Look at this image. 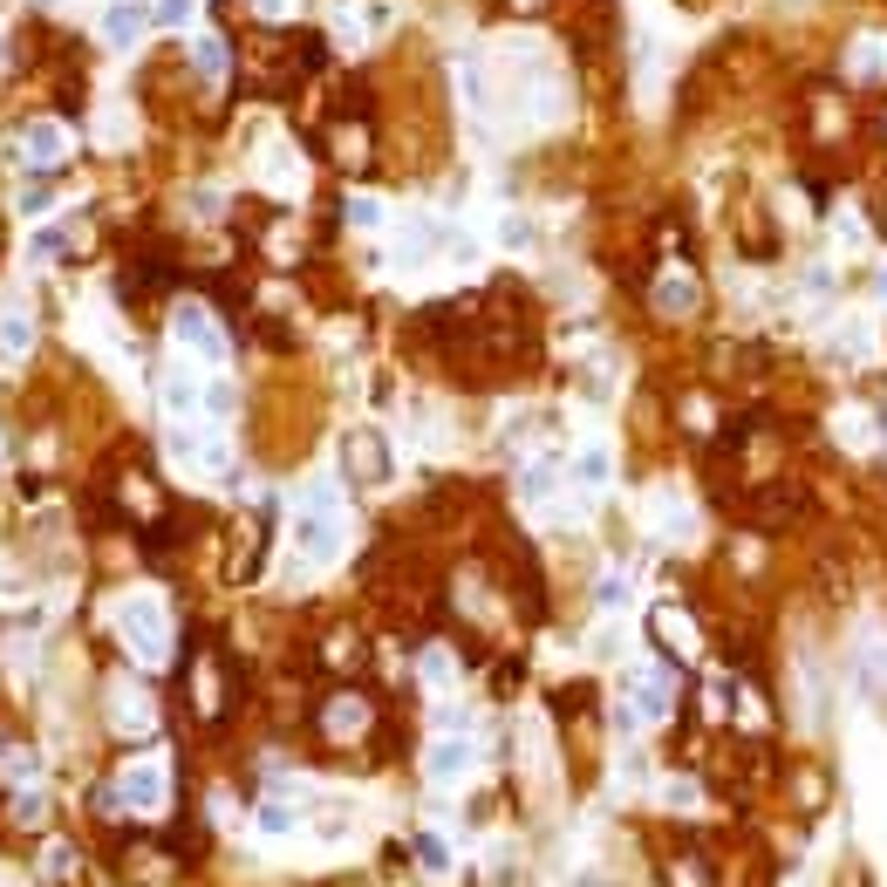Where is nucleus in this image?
Returning a JSON list of instances; mask_svg holds the SVG:
<instances>
[{"instance_id": "obj_1", "label": "nucleus", "mask_w": 887, "mask_h": 887, "mask_svg": "<svg viewBox=\"0 0 887 887\" xmlns=\"http://www.w3.org/2000/svg\"><path fill=\"white\" fill-rule=\"evenodd\" d=\"M348 526L342 512H335V485H308V499H301V519H294V546H301V560L308 567H328L335 553H342Z\"/></svg>"}, {"instance_id": "obj_2", "label": "nucleus", "mask_w": 887, "mask_h": 887, "mask_svg": "<svg viewBox=\"0 0 887 887\" xmlns=\"http://www.w3.org/2000/svg\"><path fill=\"white\" fill-rule=\"evenodd\" d=\"M116 635L130 642V656L151 662V669L171 656V621H164V601L157 594H123L116 601Z\"/></svg>"}, {"instance_id": "obj_3", "label": "nucleus", "mask_w": 887, "mask_h": 887, "mask_svg": "<svg viewBox=\"0 0 887 887\" xmlns=\"http://www.w3.org/2000/svg\"><path fill=\"white\" fill-rule=\"evenodd\" d=\"M171 335H178V348H192L198 362H226V335H219V321L198 308V301H185V308L171 314Z\"/></svg>"}, {"instance_id": "obj_4", "label": "nucleus", "mask_w": 887, "mask_h": 887, "mask_svg": "<svg viewBox=\"0 0 887 887\" xmlns=\"http://www.w3.org/2000/svg\"><path fill=\"white\" fill-rule=\"evenodd\" d=\"M123 806L130 812H164V792H171V778H164V758H137L130 772H123Z\"/></svg>"}, {"instance_id": "obj_5", "label": "nucleus", "mask_w": 887, "mask_h": 887, "mask_svg": "<svg viewBox=\"0 0 887 887\" xmlns=\"http://www.w3.org/2000/svg\"><path fill=\"white\" fill-rule=\"evenodd\" d=\"M342 464H348V478H362V485H383V478H389V444L376 437V430H348Z\"/></svg>"}, {"instance_id": "obj_6", "label": "nucleus", "mask_w": 887, "mask_h": 887, "mask_svg": "<svg viewBox=\"0 0 887 887\" xmlns=\"http://www.w3.org/2000/svg\"><path fill=\"white\" fill-rule=\"evenodd\" d=\"M799 512H806V492H799V485H765V492L751 499V526L778 533V526H792Z\"/></svg>"}, {"instance_id": "obj_7", "label": "nucleus", "mask_w": 887, "mask_h": 887, "mask_svg": "<svg viewBox=\"0 0 887 887\" xmlns=\"http://www.w3.org/2000/svg\"><path fill=\"white\" fill-rule=\"evenodd\" d=\"M62 157H69V130H62L55 116H41V123L21 130V164H41V171H48V164H62Z\"/></svg>"}, {"instance_id": "obj_8", "label": "nucleus", "mask_w": 887, "mask_h": 887, "mask_svg": "<svg viewBox=\"0 0 887 887\" xmlns=\"http://www.w3.org/2000/svg\"><path fill=\"white\" fill-rule=\"evenodd\" d=\"M28 348H35V314L21 308V301H7L0 308V369H14Z\"/></svg>"}, {"instance_id": "obj_9", "label": "nucleus", "mask_w": 887, "mask_h": 887, "mask_svg": "<svg viewBox=\"0 0 887 887\" xmlns=\"http://www.w3.org/2000/svg\"><path fill=\"white\" fill-rule=\"evenodd\" d=\"M144 28H151V14H144L137 0H116V7H103V41H110V48H137V41H144Z\"/></svg>"}, {"instance_id": "obj_10", "label": "nucleus", "mask_w": 887, "mask_h": 887, "mask_svg": "<svg viewBox=\"0 0 887 887\" xmlns=\"http://www.w3.org/2000/svg\"><path fill=\"white\" fill-rule=\"evenodd\" d=\"M424 772L437 778V785L464 778V772H471V744H464V737H437V744H430V758H424Z\"/></svg>"}, {"instance_id": "obj_11", "label": "nucleus", "mask_w": 887, "mask_h": 887, "mask_svg": "<svg viewBox=\"0 0 887 887\" xmlns=\"http://www.w3.org/2000/svg\"><path fill=\"white\" fill-rule=\"evenodd\" d=\"M656 308L662 314H696V280H690V273H662V280H656Z\"/></svg>"}, {"instance_id": "obj_12", "label": "nucleus", "mask_w": 887, "mask_h": 887, "mask_svg": "<svg viewBox=\"0 0 887 887\" xmlns=\"http://www.w3.org/2000/svg\"><path fill=\"white\" fill-rule=\"evenodd\" d=\"M260 178H267L273 192H301V157H294V151H280V144H273V151L260 157Z\"/></svg>"}, {"instance_id": "obj_13", "label": "nucleus", "mask_w": 887, "mask_h": 887, "mask_svg": "<svg viewBox=\"0 0 887 887\" xmlns=\"http://www.w3.org/2000/svg\"><path fill=\"white\" fill-rule=\"evenodd\" d=\"M198 403H205V396H198V376L192 369H171V376H164V410H171V417H192Z\"/></svg>"}, {"instance_id": "obj_14", "label": "nucleus", "mask_w": 887, "mask_h": 887, "mask_svg": "<svg viewBox=\"0 0 887 887\" xmlns=\"http://www.w3.org/2000/svg\"><path fill=\"white\" fill-rule=\"evenodd\" d=\"M355 731H369V703L362 696H335L328 703V737H355Z\"/></svg>"}, {"instance_id": "obj_15", "label": "nucleus", "mask_w": 887, "mask_h": 887, "mask_svg": "<svg viewBox=\"0 0 887 887\" xmlns=\"http://www.w3.org/2000/svg\"><path fill=\"white\" fill-rule=\"evenodd\" d=\"M608 471H615V458H608V444H587L574 458V485H587V492H601L608 485Z\"/></svg>"}, {"instance_id": "obj_16", "label": "nucleus", "mask_w": 887, "mask_h": 887, "mask_svg": "<svg viewBox=\"0 0 887 887\" xmlns=\"http://www.w3.org/2000/svg\"><path fill=\"white\" fill-rule=\"evenodd\" d=\"M192 69L205 82H226V41H219V35H198L192 41Z\"/></svg>"}, {"instance_id": "obj_17", "label": "nucleus", "mask_w": 887, "mask_h": 887, "mask_svg": "<svg viewBox=\"0 0 887 887\" xmlns=\"http://www.w3.org/2000/svg\"><path fill=\"white\" fill-rule=\"evenodd\" d=\"M116 724H123V731H151V696L116 690Z\"/></svg>"}, {"instance_id": "obj_18", "label": "nucleus", "mask_w": 887, "mask_h": 887, "mask_svg": "<svg viewBox=\"0 0 887 887\" xmlns=\"http://www.w3.org/2000/svg\"><path fill=\"white\" fill-rule=\"evenodd\" d=\"M342 219H348V226H355V232H376V226H383V198L355 192V198H348V205H342Z\"/></svg>"}, {"instance_id": "obj_19", "label": "nucleus", "mask_w": 887, "mask_h": 887, "mask_svg": "<svg viewBox=\"0 0 887 887\" xmlns=\"http://www.w3.org/2000/svg\"><path fill=\"white\" fill-rule=\"evenodd\" d=\"M656 635H662V642H676V649H696V628L676 615V608H656Z\"/></svg>"}, {"instance_id": "obj_20", "label": "nucleus", "mask_w": 887, "mask_h": 887, "mask_svg": "<svg viewBox=\"0 0 887 887\" xmlns=\"http://www.w3.org/2000/svg\"><path fill=\"white\" fill-rule=\"evenodd\" d=\"M192 21V0H151V28H185Z\"/></svg>"}, {"instance_id": "obj_21", "label": "nucleus", "mask_w": 887, "mask_h": 887, "mask_svg": "<svg viewBox=\"0 0 887 887\" xmlns=\"http://www.w3.org/2000/svg\"><path fill=\"white\" fill-rule=\"evenodd\" d=\"M260 833H273V840H280V833H294V806L267 799V806H260Z\"/></svg>"}, {"instance_id": "obj_22", "label": "nucleus", "mask_w": 887, "mask_h": 887, "mask_svg": "<svg viewBox=\"0 0 887 887\" xmlns=\"http://www.w3.org/2000/svg\"><path fill=\"white\" fill-rule=\"evenodd\" d=\"M546 492H553V464H533V471L519 478V499H533V505H540Z\"/></svg>"}, {"instance_id": "obj_23", "label": "nucleus", "mask_w": 887, "mask_h": 887, "mask_svg": "<svg viewBox=\"0 0 887 887\" xmlns=\"http://www.w3.org/2000/svg\"><path fill=\"white\" fill-rule=\"evenodd\" d=\"M499 246H512V253H519V246H533V226H526L519 212H505V219H499Z\"/></svg>"}, {"instance_id": "obj_24", "label": "nucleus", "mask_w": 887, "mask_h": 887, "mask_svg": "<svg viewBox=\"0 0 887 887\" xmlns=\"http://www.w3.org/2000/svg\"><path fill=\"white\" fill-rule=\"evenodd\" d=\"M335 41L342 48H362V14L355 7H335Z\"/></svg>"}, {"instance_id": "obj_25", "label": "nucleus", "mask_w": 887, "mask_h": 887, "mask_svg": "<svg viewBox=\"0 0 887 887\" xmlns=\"http://www.w3.org/2000/svg\"><path fill=\"white\" fill-rule=\"evenodd\" d=\"M205 417H212V424H226V417H232V383H212V389H205Z\"/></svg>"}, {"instance_id": "obj_26", "label": "nucleus", "mask_w": 887, "mask_h": 887, "mask_svg": "<svg viewBox=\"0 0 887 887\" xmlns=\"http://www.w3.org/2000/svg\"><path fill=\"white\" fill-rule=\"evenodd\" d=\"M417 860H424L430 874H444V867H451V853H444V840H437V833H424V840H417Z\"/></svg>"}, {"instance_id": "obj_27", "label": "nucleus", "mask_w": 887, "mask_h": 887, "mask_svg": "<svg viewBox=\"0 0 887 887\" xmlns=\"http://www.w3.org/2000/svg\"><path fill=\"white\" fill-rule=\"evenodd\" d=\"M14 205H21V219H41V212L55 205V192H48V185H28V192L14 198Z\"/></svg>"}, {"instance_id": "obj_28", "label": "nucleus", "mask_w": 887, "mask_h": 887, "mask_svg": "<svg viewBox=\"0 0 887 887\" xmlns=\"http://www.w3.org/2000/svg\"><path fill=\"white\" fill-rule=\"evenodd\" d=\"M76 874V853L69 847H48V881H69Z\"/></svg>"}, {"instance_id": "obj_29", "label": "nucleus", "mask_w": 887, "mask_h": 887, "mask_svg": "<svg viewBox=\"0 0 887 887\" xmlns=\"http://www.w3.org/2000/svg\"><path fill=\"white\" fill-rule=\"evenodd\" d=\"M62 246H69V239H62V232H35V246H28V260H55V253H62Z\"/></svg>"}, {"instance_id": "obj_30", "label": "nucleus", "mask_w": 887, "mask_h": 887, "mask_svg": "<svg viewBox=\"0 0 887 887\" xmlns=\"http://www.w3.org/2000/svg\"><path fill=\"white\" fill-rule=\"evenodd\" d=\"M96 130H103V144H123V110H103V116H96Z\"/></svg>"}, {"instance_id": "obj_31", "label": "nucleus", "mask_w": 887, "mask_h": 887, "mask_svg": "<svg viewBox=\"0 0 887 887\" xmlns=\"http://www.w3.org/2000/svg\"><path fill=\"white\" fill-rule=\"evenodd\" d=\"M444 676H451V656H444V649H430V656H424V683H444Z\"/></svg>"}, {"instance_id": "obj_32", "label": "nucleus", "mask_w": 887, "mask_h": 887, "mask_svg": "<svg viewBox=\"0 0 887 887\" xmlns=\"http://www.w3.org/2000/svg\"><path fill=\"white\" fill-rule=\"evenodd\" d=\"M14 812H21V819H28V826H35V819H41V792H35V785H28V792H21V799H14Z\"/></svg>"}, {"instance_id": "obj_33", "label": "nucleus", "mask_w": 887, "mask_h": 887, "mask_svg": "<svg viewBox=\"0 0 887 887\" xmlns=\"http://www.w3.org/2000/svg\"><path fill=\"white\" fill-rule=\"evenodd\" d=\"M628 601V580H601V608H621Z\"/></svg>"}, {"instance_id": "obj_34", "label": "nucleus", "mask_w": 887, "mask_h": 887, "mask_svg": "<svg viewBox=\"0 0 887 887\" xmlns=\"http://www.w3.org/2000/svg\"><path fill=\"white\" fill-rule=\"evenodd\" d=\"M7 778H35V758L28 751H7Z\"/></svg>"}, {"instance_id": "obj_35", "label": "nucleus", "mask_w": 887, "mask_h": 887, "mask_svg": "<svg viewBox=\"0 0 887 887\" xmlns=\"http://www.w3.org/2000/svg\"><path fill=\"white\" fill-rule=\"evenodd\" d=\"M253 14H267V21H280V14H294V0H253Z\"/></svg>"}, {"instance_id": "obj_36", "label": "nucleus", "mask_w": 887, "mask_h": 887, "mask_svg": "<svg viewBox=\"0 0 887 887\" xmlns=\"http://www.w3.org/2000/svg\"><path fill=\"white\" fill-rule=\"evenodd\" d=\"M881 294H887V273H881Z\"/></svg>"}, {"instance_id": "obj_37", "label": "nucleus", "mask_w": 887, "mask_h": 887, "mask_svg": "<svg viewBox=\"0 0 887 887\" xmlns=\"http://www.w3.org/2000/svg\"><path fill=\"white\" fill-rule=\"evenodd\" d=\"M881 130H887V110H881Z\"/></svg>"}]
</instances>
